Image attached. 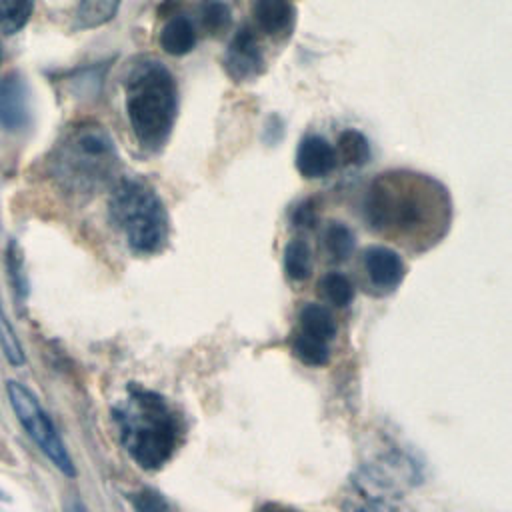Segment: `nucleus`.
<instances>
[{"label": "nucleus", "mask_w": 512, "mask_h": 512, "mask_svg": "<svg viewBox=\"0 0 512 512\" xmlns=\"http://www.w3.org/2000/svg\"><path fill=\"white\" fill-rule=\"evenodd\" d=\"M200 20L210 36H220L230 28L232 14L222 0H204L200 8Z\"/></svg>", "instance_id": "obj_22"}, {"label": "nucleus", "mask_w": 512, "mask_h": 512, "mask_svg": "<svg viewBox=\"0 0 512 512\" xmlns=\"http://www.w3.org/2000/svg\"><path fill=\"white\" fill-rule=\"evenodd\" d=\"M160 48L170 56H186L196 46V28L184 14H172L160 30Z\"/></svg>", "instance_id": "obj_13"}, {"label": "nucleus", "mask_w": 512, "mask_h": 512, "mask_svg": "<svg viewBox=\"0 0 512 512\" xmlns=\"http://www.w3.org/2000/svg\"><path fill=\"white\" fill-rule=\"evenodd\" d=\"M294 332L330 344L336 336V320L326 306L310 302L302 306L298 314V328Z\"/></svg>", "instance_id": "obj_14"}, {"label": "nucleus", "mask_w": 512, "mask_h": 512, "mask_svg": "<svg viewBox=\"0 0 512 512\" xmlns=\"http://www.w3.org/2000/svg\"><path fill=\"white\" fill-rule=\"evenodd\" d=\"M336 168V152L332 144L318 134H308L296 148V170L308 180L326 178Z\"/></svg>", "instance_id": "obj_11"}, {"label": "nucleus", "mask_w": 512, "mask_h": 512, "mask_svg": "<svg viewBox=\"0 0 512 512\" xmlns=\"http://www.w3.org/2000/svg\"><path fill=\"white\" fill-rule=\"evenodd\" d=\"M120 170V156L108 130L98 122H78L54 146L50 174L56 184L76 196L106 188Z\"/></svg>", "instance_id": "obj_3"}, {"label": "nucleus", "mask_w": 512, "mask_h": 512, "mask_svg": "<svg viewBox=\"0 0 512 512\" xmlns=\"http://www.w3.org/2000/svg\"><path fill=\"white\" fill-rule=\"evenodd\" d=\"M362 268L368 282L380 292H392L398 288L406 274L402 256L388 246H370L362 256Z\"/></svg>", "instance_id": "obj_10"}, {"label": "nucleus", "mask_w": 512, "mask_h": 512, "mask_svg": "<svg viewBox=\"0 0 512 512\" xmlns=\"http://www.w3.org/2000/svg\"><path fill=\"white\" fill-rule=\"evenodd\" d=\"M224 68L236 82L256 78L264 72V54L250 26H242L232 36L224 56Z\"/></svg>", "instance_id": "obj_8"}, {"label": "nucleus", "mask_w": 512, "mask_h": 512, "mask_svg": "<svg viewBox=\"0 0 512 512\" xmlns=\"http://www.w3.org/2000/svg\"><path fill=\"white\" fill-rule=\"evenodd\" d=\"M292 352L302 364L308 366H324L330 360V344L298 332L292 336Z\"/></svg>", "instance_id": "obj_18"}, {"label": "nucleus", "mask_w": 512, "mask_h": 512, "mask_svg": "<svg viewBox=\"0 0 512 512\" xmlns=\"http://www.w3.org/2000/svg\"><path fill=\"white\" fill-rule=\"evenodd\" d=\"M320 290H322L324 298L338 308L348 306L354 298V284L342 272H328L320 280Z\"/></svg>", "instance_id": "obj_21"}, {"label": "nucleus", "mask_w": 512, "mask_h": 512, "mask_svg": "<svg viewBox=\"0 0 512 512\" xmlns=\"http://www.w3.org/2000/svg\"><path fill=\"white\" fill-rule=\"evenodd\" d=\"M108 212L132 252L150 256L166 248L170 220L162 198L140 178H122L114 184Z\"/></svg>", "instance_id": "obj_5"}, {"label": "nucleus", "mask_w": 512, "mask_h": 512, "mask_svg": "<svg viewBox=\"0 0 512 512\" xmlns=\"http://www.w3.org/2000/svg\"><path fill=\"white\" fill-rule=\"evenodd\" d=\"M6 392L8 400L12 404V410L22 424V428L28 432V436L36 442V446L46 454V458L64 474V476H76L74 462L56 432L50 416L46 410L40 406L38 398L20 382L8 380L6 382Z\"/></svg>", "instance_id": "obj_6"}, {"label": "nucleus", "mask_w": 512, "mask_h": 512, "mask_svg": "<svg viewBox=\"0 0 512 512\" xmlns=\"http://www.w3.org/2000/svg\"><path fill=\"white\" fill-rule=\"evenodd\" d=\"M130 502H132L134 512H172L168 500L152 488L138 490L136 494H132Z\"/></svg>", "instance_id": "obj_24"}, {"label": "nucleus", "mask_w": 512, "mask_h": 512, "mask_svg": "<svg viewBox=\"0 0 512 512\" xmlns=\"http://www.w3.org/2000/svg\"><path fill=\"white\" fill-rule=\"evenodd\" d=\"M338 154L346 166H364L372 158L368 138L356 128H346L340 132Z\"/></svg>", "instance_id": "obj_15"}, {"label": "nucleus", "mask_w": 512, "mask_h": 512, "mask_svg": "<svg viewBox=\"0 0 512 512\" xmlns=\"http://www.w3.org/2000/svg\"><path fill=\"white\" fill-rule=\"evenodd\" d=\"M126 116L136 142L158 152L168 142L178 116V84L154 58H140L124 80Z\"/></svg>", "instance_id": "obj_4"}, {"label": "nucleus", "mask_w": 512, "mask_h": 512, "mask_svg": "<svg viewBox=\"0 0 512 512\" xmlns=\"http://www.w3.org/2000/svg\"><path fill=\"white\" fill-rule=\"evenodd\" d=\"M402 476L400 464L396 468L384 464L362 470L352 482V512H394L400 488L398 480Z\"/></svg>", "instance_id": "obj_7"}, {"label": "nucleus", "mask_w": 512, "mask_h": 512, "mask_svg": "<svg viewBox=\"0 0 512 512\" xmlns=\"http://www.w3.org/2000/svg\"><path fill=\"white\" fill-rule=\"evenodd\" d=\"M34 10V0H0V30L16 34L26 26Z\"/></svg>", "instance_id": "obj_19"}, {"label": "nucleus", "mask_w": 512, "mask_h": 512, "mask_svg": "<svg viewBox=\"0 0 512 512\" xmlns=\"http://www.w3.org/2000/svg\"><path fill=\"white\" fill-rule=\"evenodd\" d=\"M252 16L264 34L280 38L294 28L296 10L290 0H254Z\"/></svg>", "instance_id": "obj_12"}, {"label": "nucleus", "mask_w": 512, "mask_h": 512, "mask_svg": "<svg viewBox=\"0 0 512 512\" xmlns=\"http://www.w3.org/2000/svg\"><path fill=\"white\" fill-rule=\"evenodd\" d=\"M30 122V92L18 72L0 80V126L8 132H20Z\"/></svg>", "instance_id": "obj_9"}, {"label": "nucleus", "mask_w": 512, "mask_h": 512, "mask_svg": "<svg viewBox=\"0 0 512 512\" xmlns=\"http://www.w3.org/2000/svg\"><path fill=\"white\" fill-rule=\"evenodd\" d=\"M284 272L294 282L306 280L312 274V252L304 240H292L286 244Z\"/></svg>", "instance_id": "obj_17"}, {"label": "nucleus", "mask_w": 512, "mask_h": 512, "mask_svg": "<svg viewBox=\"0 0 512 512\" xmlns=\"http://www.w3.org/2000/svg\"><path fill=\"white\" fill-rule=\"evenodd\" d=\"M118 6L120 0H80L76 24L80 28H98L116 16Z\"/></svg>", "instance_id": "obj_16"}, {"label": "nucleus", "mask_w": 512, "mask_h": 512, "mask_svg": "<svg viewBox=\"0 0 512 512\" xmlns=\"http://www.w3.org/2000/svg\"><path fill=\"white\" fill-rule=\"evenodd\" d=\"M0 348L6 356V360L12 364V366H20L24 364V352H22V346H20V340L12 328V324L6 320L4 316V310L0 306Z\"/></svg>", "instance_id": "obj_23"}, {"label": "nucleus", "mask_w": 512, "mask_h": 512, "mask_svg": "<svg viewBox=\"0 0 512 512\" xmlns=\"http://www.w3.org/2000/svg\"><path fill=\"white\" fill-rule=\"evenodd\" d=\"M258 512H298V510H292V508H286V506H278V504H266Z\"/></svg>", "instance_id": "obj_26"}, {"label": "nucleus", "mask_w": 512, "mask_h": 512, "mask_svg": "<svg viewBox=\"0 0 512 512\" xmlns=\"http://www.w3.org/2000/svg\"><path fill=\"white\" fill-rule=\"evenodd\" d=\"M66 512H88V510H86V506L80 500H72V502H68Z\"/></svg>", "instance_id": "obj_27"}, {"label": "nucleus", "mask_w": 512, "mask_h": 512, "mask_svg": "<svg viewBox=\"0 0 512 512\" xmlns=\"http://www.w3.org/2000/svg\"><path fill=\"white\" fill-rule=\"evenodd\" d=\"M324 246L330 258L346 260L356 246L354 232L342 222H332L324 232Z\"/></svg>", "instance_id": "obj_20"}, {"label": "nucleus", "mask_w": 512, "mask_h": 512, "mask_svg": "<svg viewBox=\"0 0 512 512\" xmlns=\"http://www.w3.org/2000/svg\"><path fill=\"white\" fill-rule=\"evenodd\" d=\"M0 500H4V502H6V500H8V496H6V492H4V490H2V488H0Z\"/></svg>", "instance_id": "obj_28"}, {"label": "nucleus", "mask_w": 512, "mask_h": 512, "mask_svg": "<svg viewBox=\"0 0 512 512\" xmlns=\"http://www.w3.org/2000/svg\"><path fill=\"white\" fill-rule=\"evenodd\" d=\"M314 206L310 202H302L294 210V224L296 226H312L314 224Z\"/></svg>", "instance_id": "obj_25"}, {"label": "nucleus", "mask_w": 512, "mask_h": 512, "mask_svg": "<svg viewBox=\"0 0 512 512\" xmlns=\"http://www.w3.org/2000/svg\"><path fill=\"white\" fill-rule=\"evenodd\" d=\"M122 446L146 470L164 466L176 452L182 426L174 408L156 392L132 386L114 408Z\"/></svg>", "instance_id": "obj_2"}, {"label": "nucleus", "mask_w": 512, "mask_h": 512, "mask_svg": "<svg viewBox=\"0 0 512 512\" xmlns=\"http://www.w3.org/2000/svg\"><path fill=\"white\" fill-rule=\"evenodd\" d=\"M362 210L372 230L416 242L434 238L450 222V196L432 176L390 170L372 180Z\"/></svg>", "instance_id": "obj_1"}]
</instances>
